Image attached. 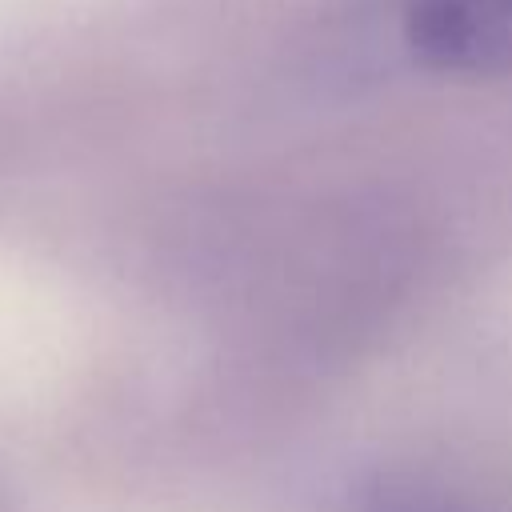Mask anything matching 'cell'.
I'll list each match as a JSON object with an SVG mask.
<instances>
[{"mask_svg": "<svg viewBox=\"0 0 512 512\" xmlns=\"http://www.w3.org/2000/svg\"><path fill=\"white\" fill-rule=\"evenodd\" d=\"M344 512H512V496L452 476H380L352 492Z\"/></svg>", "mask_w": 512, "mask_h": 512, "instance_id": "obj_2", "label": "cell"}, {"mask_svg": "<svg viewBox=\"0 0 512 512\" xmlns=\"http://www.w3.org/2000/svg\"><path fill=\"white\" fill-rule=\"evenodd\" d=\"M404 36L420 60L448 72L512 64V0H408Z\"/></svg>", "mask_w": 512, "mask_h": 512, "instance_id": "obj_1", "label": "cell"}, {"mask_svg": "<svg viewBox=\"0 0 512 512\" xmlns=\"http://www.w3.org/2000/svg\"><path fill=\"white\" fill-rule=\"evenodd\" d=\"M0 512H16V504H12V496L0 488Z\"/></svg>", "mask_w": 512, "mask_h": 512, "instance_id": "obj_3", "label": "cell"}]
</instances>
